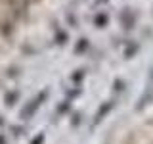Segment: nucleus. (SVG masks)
Here are the masks:
<instances>
[{
    "label": "nucleus",
    "mask_w": 153,
    "mask_h": 144,
    "mask_svg": "<svg viewBox=\"0 0 153 144\" xmlns=\"http://www.w3.org/2000/svg\"><path fill=\"white\" fill-rule=\"evenodd\" d=\"M40 0H0V38L16 29V25Z\"/></svg>",
    "instance_id": "1"
}]
</instances>
